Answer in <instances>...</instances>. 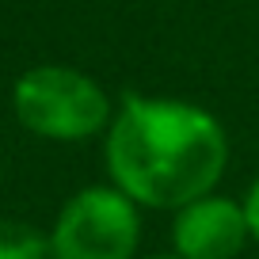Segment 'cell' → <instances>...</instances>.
Returning a JSON list of instances; mask_svg holds the SVG:
<instances>
[{
	"mask_svg": "<svg viewBox=\"0 0 259 259\" xmlns=\"http://www.w3.org/2000/svg\"><path fill=\"white\" fill-rule=\"evenodd\" d=\"M103 156L126 198L149 210H179L221 183L229 138L198 103L126 92L107 126Z\"/></svg>",
	"mask_w": 259,
	"mask_h": 259,
	"instance_id": "1",
	"label": "cell"
},
{
	"mask_svg": "<svg viewBox=\"0 0 259 259\" xmlns=\"http://www.w3.org/2000/svg\"><path fill=\"white\" fill-rule=\"evenodd\" d=\"M12 114L42 141H88L107 134L114 103L107 88L73 65H34L12 84Z\"/></svg>",
	"mask_w": 259,
	"mask_h": 259,
	"instance_id": "2",
	"label": "cell"
},
{
	"mask_svg": "<svg viewBox=\"0 0 259 259\" xmlns=\"http://www.w3.org/2000/svg\"><path fill=\"white\" fill-rule=\"evenodd\" d=\"M141 244L138 202L118 187H84L57 210L50 259H134Z\"/></svg>",
	"mask_w": 259,
	"mask_h": 259,
	"instance_id": "3",
	"label": "cell"
},
{
	"mask_svg": "<svg viewBox=\"0 0 259 259\" xmlns=\"http://www.w3.org/2000/svg\"><path fill=\"white\" fill-rule=\"evenodd\" d=\"M251 240L244 202L225 194H202L179 206L171 221V251L183 259H236Z\"/></svg>",
	"mask_w": 259,
	"mask_h": 259,
	"instance_id": "4",
	"label": "cell"
},
{
	"mask_svg": "<svg viewBox=\"0 0 259 259\" xmlns=\"http://www.w3.org/2000/svg\"><path fill=\"white\" fill-rule=\"evenodd\" d=\"M0 259H50V233L19 218H0Z\"/></svg>",
	"mask_w": 259,
	"mask_h": 259,
	"instance_id": "5",
	"label": "cell"
},
{
	"mask_svg": "<svg viewBox=\"0 0 259 259\" xmlns=\"http://www.w3.org/2000/svg\"><path fill=\"white\" fill-rule=\"evenodd\" d=\"M244 213H248V225H251V240L259 244V176L244 194Z\"/></svg>",
	"mask_w": 259,
	"mask_h": 259,
	"instance_id": "6",
	"label": "cell"
},
{
	"mask_svg": "<svg viewBox=\"0 0 259 259\" xmlns=\"http://www.w3.org/2000/svg\"><path fill=\"white\" fill-rule=\"evenodd\" d=\"M145 259H183V255H176V251H171V255H145Z\"/></svg>",
	"mask_w": 259,
	"mask_h": 259,
	"instance_id": "7",
	"label": "cell"
}]
</instances>
